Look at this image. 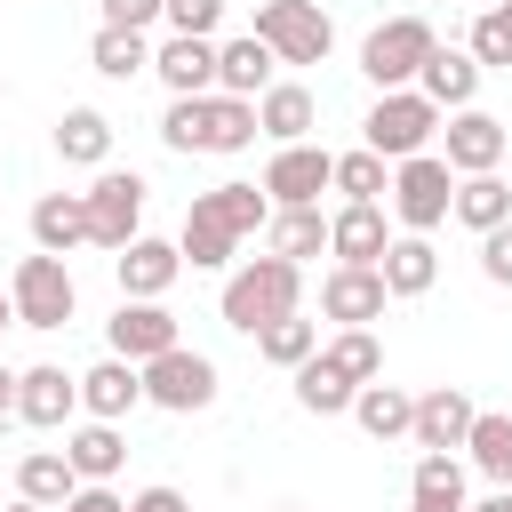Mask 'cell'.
Returning <instances> with one entry per match:
<instances>
[{
	"label": "cell",
	"mask_w": 512,
	"mask_h": 512,
	"mask_svg": "<svg viewBox=\"0 0 512 512\" xmlns=\"http://www.w3.org/2000/svg\"><path fill=\"white\" fill-rule=\"evenodd\" d=\"M328 192H344V200H376L384 208V192H392V168L360 144V152H336V176H328Z\"/></svg>",
	"instance_id": "cell-40"
},
{
	"label": "cell",
	"mask_w": 512,
	"mask_h": 512,
	"mask_svg": "<svg viewBox=\"0 0 512 512\" xmlns=\"http://www.w3.org/2000/svg\"><path fill=\"white\" fill-rule=\"evenodd\" d=\"M464 456H472V472H488L496 488H512V416L504 408H480L472 432H464Z\"/></svg>",
	"instance_id": "cell-33"
},
{
	"label": "cell",
	"mask_w": 512,
	"mask_h": 512,
	"mask_svg": "<svg viewBox=\"0 0 512 512\" xmlns=\"http://www.w3.org/2000/svg\"><path fill=\"white\" fill-rule=\"evenodd\" d=\"M272 72H280V64H272V48H264L256 32L216 40V96H248V104H256V96L272 88Z\"/></svg>",
	"instance_id": "cell-23"
},
{
	"label": "cell",
	"mask_w": 512,
	"mask_h": 512,
	"mask_svg": "<svg viewBox=\"0 0 512 512\" xmlns=\"http://www.w3.org/2000/svg\"><path fill=\"white\" fill-rule=\"evenodd\" d=\"M72 488H80V472L64 464V448H24V464H16V496H24V504L56 512Z\"/></svg>",
	"instance_id": "cell-31"
},
{
	"label": "cell",
	"mask_w": 512,
	"mask_h": 512,
	"mask_svg": "<svg viewBox=\"0 0 512 512\" xmlns=\"http://www.w3.org/2000/svg\"><path fill=\"white\" fill-rule=\"evenodd\" d=\"M320 360H328L344 384H376V376H384V344H376V328H336V336L320 344Z\"/></svg>",
	"instance_id": "cell-35"
},
{
	"label": "cell",
	"mask_w": 512,
	"mask_h": 512,
	"mask_svg": "<svg viewBox=\"0 0 512 512\" xmlns=\"http://www.w3.org/2000/svg\"><path fill=\"white\" fill-rule=\"evenodd\" d=\"M504 152H512V128H504L496 112L464 104V112L440 120V160H448V176H496Z\"/></svg>",
	"instance_id": "cell-10"
},
{
	"label": "cell",
	"mask_w": 512,
	"mask_h": 512,
	"mask_svg": "<svg viewBox=\"0 0 512 512\" xmlns=\"http://www.w3.org/2000/svg\"><path fill=\"white\" fill-rule=\"evenodd\" d=\"M88 64H96L104 80H136V72H152V40H144V32H112V24H96Z\"/></svg>",
	"instance_id": "cell-36"
},
{
	"label": "cell",
	"mask_w": 512,
	"mask_h": 512,
	"mask_svg": "<svg viewBox=\"0 0 512 512\" xmlns=\"http://www.w3.org/2000/svg\"><path fill=\"white\" fill-rule=\"evenodd\" d=\"M104 24L112 32H152L160 24V0H104Z\"/></svg>",
	"instance_id": "cell-43"
},
{
	"label": "cell",
	"mask_w": 512,
	"mask_h": 512,
	"mask_svg": "<svg viewBox=\"0 0 512 512\" xmlns=\"http://www.w3.org/2000/svg\"><path fill=\"white\" fill-rule=\"evenodd\" d=\"M192 208H200L208 224H224L232 240H248V232H264V224H272L264 184H216V192H192Z\"/></svg>",
	"instance_id": "cell-26"
},
{
	"label": "cell",
	"mask_w": 512,
	"mask_h": 512,
	"mask_svg": "<svg viewBox=\"0 0 512 512\" xmlns=\"http://www.w3.org/2000/svg\"><path fill=\"white\" fill-rule=\"evenodd\" d=\"M352 424L368 432V440H408V424H416V392H400V384H360L352 392Z\"/></svg>",
	"instance_id": "cell-27"
},
{
	"label": "cell",
	"mask_w": 512,
	"mask_h": 512,
	"mask_svg": "<svg viewBox=\"0 0 512 512\" xmlns=\"http://www.w3.org/2000/svg\"><path fill=\"white\" fill-rule=\"evenodd\" d=\"M176 256H184L192 272H232V256H240V240H232L224 224H208L200 208H184V232H176Z\"/></svg>",
	"instance_id": "cell-34"
},
{
	"label": "cell",
	"mask_w": 512,
	"mask_h": 512,
	"mask_svg": "<svg viewBox=\"0 0 512 512\" xmlns=\"http://www.w3.org/2000/svg\"><path fill=\"white\" fill-rule=\"evenodd\" d=\"M56 512H128V496H120V488H104V480H80Z\"/></svg>",
	"instance_id": "cell-44"
},
{
	"label": "cell",
	"mask_w": 512,
	"mask_h": 512,
	"mask_svg": "<svg viewBox=\"0 0 512 512\" xmlns=\"http://www.w3.org/2000/svg\"><path fill=\"white\" fill-rule=\"evenodd\" d=\"M352 392H360V384H344L320 352L296 368V408H304V416H352Z\"/></svg>",
	"instance_id": "cell-38"
},
{
	"label": "cell",
	"mask_w": 512,
	"mask_h": 512,
	"mask_svg": "<svg viewBox=\"0 0 512 512\" xmlns=\"http://www.w3.org/2000/svg\"><path fill=\"white\" fill-rule=\"evenodd\" d=\"M224 8H232V0H160V24H168V32H192V40H216Z\"/></svg>",
	"instance_id": "cell-41"
},
{
	"label": "cell",
	"mask_w": 512,
	"mask_h": 512,
	"mask_svg": "<svg viewBox=\"0 0 512 512\" xmlns=\"http://www.w3.org/2000/svg\"><path fill=\"white\" fill-rule=\"evenodd\" d=\"M472 392L464 384H432V392H416V424H408V440L424 448V456H456L464 448V432H472Z\"/></svg>",
	"instance_id": "cell-15"
},
{
	"label": "cell",
	"mask_w": 512,
	"mask_h": 512,
	"mask_svg": "<svg viewBox=\"0 0 512 512\" xmlns=\"http://www.w3.org/2000/svg\"><path fill=\"white\" fill-rule=\"evenodd\" d=\"M464 56H472L480 72H512V0H488V8L472 16V40H464Z\"/></svg>",
	"instance_id": "cell-39"
},
{
	"label": "cell",
	"mask_w": 512,
	"mask_h": 512,
	"mask_svg": "<svg viewBox=\"0 0 512 512\" xmlns=\"http://www.w3.org/2000/svg\"><path fill=\"white\" fill-rule=\"evenodd\" d=\"M0 416H16V368L0 360Z\"/></svg>",
	"instance_id": "cell-46"
},
{
	"label": "cell",
	"mask_w": 512,
	"mask_h": 512,
	"mask_svg": "<svg viewBox=\"0 0 512 512\" xmlns=\"http://www.w3.org/2000/svg\"><path fill=\"white\" fill-rule=\"evenodd\" d=\"M480 272H488L496 288H512V224H496V232H480Z\"/></svg>",
	"instance_id": "cell-42"
},
{
	"label": "cell",
	"mask_w": 512,
	"mask_h": 512,
	"mask_svg": "<svg viewBox=\"0 0 512 512\" xmlns=\"http://www.w3.org/2000/svg\"><path fill=\"white\" fill-rule=\"evenodd\" d=\"M56 152H64L72 168H104V160H112V120H104L96 104H64V120H56Z\"/></svg>",
	"instance_id": "cell-28"
},
{
	"label": "cell",
	"mask_w": 512,
	"mask_h": 512,
	"mask_svg": "<svg viewBox=\"0 0 512 512\" xmlns=\"http://www.w3.org/2000/svg\"><path fill=\"white\" fill-rule=\"evenodd\" d=\"M152 72L168 96H216V40H192V32H168L152 48Z\"/></svg>",
	"instance_id": "cell-18"
},
{
	"label": "cell",
	"mask_w": 512,
	"mask_h": 512,
	"mask_svg": "<svg viewBox=\"0 0 512 512\" xmlns=\"http://www.w3.org/2000/svg\"><path fill=\"white\" fill-rule=\"evenodd\" d=\"M312 120H320V104L304 80H272L256 96V136H272V144H312Z\"/></svg>",
	"instance_id": "cell-21"
},
{
	"label": "cell",
	"mask_w": 512,
	"mask_h": 512,
	"mask_svg": "<svg viewBox=\"0 0 512 512\" xmlns=\"http://www.w3.org/2000/svg\"><path fill=\"white\" fill-rule=\"evenodd\" d=\"M392 248V216L376 208V200H344L336 216H328V256L336 264H376Z\"/></svg>",
	"instance_id": "cell-19"
},
{
	"label": "cell",
	"mask_w": 512,
	"mask_h": 512,
	"mask_svg": "<svg viewBox=\"0 0 512 512\" xmlns=\"http://www.w3.org/2000/svg\"><path fill=\"white\" fill-rule=\"evenodd\" d=\"M144 408H168V416H200V408H216V360L192 352V344L144 360Z\"/></svg>",
	"instance_id": "cell-9"
},
{
	"label": "cell",
	"mask_w": 512,
	"mask_h": 512,
	"mask_svg": "<svg viewBox=\"0 0 512 512\" xmlns=\"http://www.w3.org/2000/svg\"><path fill=\"white\" fill-rule=\"evenodd\" d=\"M8 512H40V504H24V496H16V504H8Z\"/></svg>",
	"instance_id": "cell-49"
},
{
	"label": "cell",
	"mask_w": 512,
	"mask_h": 512,
	"mask_svg": "<svg viewBox=\"0 0 512 512\" xmlns=\"http://www.w3.org/2000/svg\"><path fill=\"white\" fill-rule=\"evenodd\" d=\"M480 8H488V0H480Z\"/></svg>",
	"instance_id": "cell-51"
},
{
	"label": "cell",
	"mask_w": 512,
	"mask_h": 512,
	"mask_svg": "<svg viewBox=\"0 0 512 512\" xmlns=\"http://www.w3.org/2000/svg\"><path fill=\"white\" fill-rule=\"evenodd\" d=\"M32 248H40V256L88 248V200H80V192H40V200H32Z\"/></svg>",
	"instance_id": "cell-24"
},
{
	"label": "cell",
	"mask_w": 512,
	"mask_h": 512,
	"mask_svg": "<svg viewBox=\"0 0 512 512\" xmlns=\"http://www.w3.org/2000/svg\"><path fill=\"white\" fill-rule=\"evenodd\" d=\"M16 416H24L32 432H64V424L80 416V376H64L56 360L16 368Z\"/></svg>",
	"instance_id": "cell-14"
},
{
	"label": "cell",
	"mask_w": 512,
	"mask_h": 512,
	"mask_svg": "<svg viewBox=\"0 0 512 512\" xmlns=\"http://www.w3.org/2000/svg\"><path fill=\"white\" fill-rule=\"evenodd\" d=\"M432 48H440V32H432L424 16H384V24L360 40V72H368L376 96H384V88H416V72H424Z\"/></svg>",
	"instance_id": "cell-4"
},
{
	"label": "cell",
	"mask_w": 512,
	"mask_h": 512,
	"mask_svg": "<svg viewBox=\"0 0 512 512\" xmlns=\"http://www.w3.org/2000/svg\"><path fill=\"white\" fill-rule=\"evenodd\" d=\"M448 200H456V176H448V160L440 152H416V160H400L392 168V192H384V208H392V224L400 232H440L448 224Z\"/></svg>",
	"instance_id": "cell-5"
},
{
	"label": "cell",
	"mask_w": 512,
	"mask_h": 512,
	"mask_svg": "<svg viewBox=\"0 0 512 512\" xmlns=\"http://www.w3.org/2000/svg\"><path fill=\"white\" fill-rule=\"evenodd\" d=\"M104 344H112V360L144 368V360L176 352V344H184V328H176V312H168V304H136V296H120V312L104 320Z\"/></svg>",
	"instance_id": "cell-11"
},
{
	"label": "cell",
	"mask_w": 512,
	"mask_h": 512,
	"mask_svg": "<svg viewBox=\"0 0 512 512\" xmlns=\"http://www.w3.org/2000/svg\"><path fill=\"white\" fill-rule=\"evenodd\" d=\"M8 304H16V328H64L72 312H80V288H72V264L64 256H24L16 272H8Z\"/></svg>",
	"instance_id": "cell-6"
},
{
	"label": "cell",
	"mask_w": 512,
	"mask_h": 512,
	"mask_svg": "<svg viewBox=\"0 0 512 512\" xmlns=\"http://www.w3.org/2000/svg\"><path fill=\"white\" fill-rule=\"evenodd\" d=\"M376 272H384V296H424L440 280V248L424 232H392V248L376 256Z\"/></svg>",
	"instance_id": "cell-25"
},
{
	"label": "cell",
	"mask_w": 512,
	"mask_h": 512,
	"mask_svg": "<svg viewBox=\"0 0 512 512\" xmlns=\"http://www.w3.org/2000/svg\"><path fill=\"white\" fill-rule=\"evenodd\" d=\"M8 320H16V304H8V288H0V328H8Z\"/></svg>",
	"instance_id": "cell-48"
},
{
	"label": "cell",
	"mask_w": 512,
	"mask_h": 512,
	"mask_svg": "<svg viewBox=\"0 0 512 512\" xmlns=\"http://www.w3.org/2000/svg\"><path fill=\"white\" fill-rule=\"evenodd\" d=\"M160 144L168 152H248L256 144V104L248 96H168L160 112Z\"/></svg>",
	"instance_id": "cell-2"
},
{
	"label": "cell",
	"mask_w": 512,
	"mask_h": 512,
	"mask_svg": "<svg viewBox=\"0 0 512 512\" xmlns=\"http://www.w3.org/2000/svg\"><path fill=\"white\" fill-rule=\"evenodd\" d=\"M256 40L272 48V64H328L336 24L320 0H256Z\"/></svg>",
	"instance_id": "cell-7"
},
{
	"label": "cell",
	"mask_w": 512,
	"mask_h": 512,
	"mask_svg": "<svg viewBox=\"0 0 512 512\" xmlns=\"http://www.w3.org/2000/svg\"><path fill=\"white\" fill-rule=\"evenodd\" d=\"M472 496H464V464L456 456H416V472H408V512H464Z\"/></svg>",
	"instance_id": "cell-32"
},
{
	"label": "cell",
	"mask_w": 512,
	"mask_h": 512,
	"mask_svg": "<svg viewBox=\"0 0 512 512\" xmlns=\"http://www.w3.org/2000/svg\"><path fill=\"white\" fill-rule=\"evenodd\" d=\"M144 192H152V184H144L136 168H96V184L80 192V200H88V248H112V256H120V248L144 232Z\"/></svg>",
	"instance_id": "cell-8"
},
{
	"label": "cell",
	"mask_w": 512,
	"mask_h": 512,
	"mask_svg": "<svg viewBox=\"0 0 512 512\" xmlns=\"http://www.w3.org/2000/svg\"><path fill=\"white\" fill-rule=\"evenodd\" d=\"M280 512H304V504H280Z\"/></svg>",
	"instance_id": "cell-50"
},
{
	"label": "cell",
	"mask_w": 512,
	"mask_h": 512,
	"mask_svg": "<svg viewBox=\"0 0 512 512\" xmlns=\"http://www.w3.org/2000/svg\"><path fill=\"white\" fill-rule=\"evenodd\" d=\"M256 352L272 360V368H304L312 352H320V320H304V312H288V320H272V328H256Z\"/></svg>",
	"instance_id": "cell-37"
},
{
	"label": "cell",
	"mask_w": 512,
	"mask_h": 512,
	"mask_svg": "<svg viewBox=\"0 0 512 512\" xmlns=\"http://www.w3.org/2000/svg\"><path fill=\"white\" fill-rule=\"evenodd\" d=\"M432 136H440V112H432L416 88H384V96L368 104V120H360V144H368L384 168H400V160L432 152Z\"/></svg>",
	"instance_id": "cell-3"
},
{
	"label": "cell",
	"mask_w": 512,
	"mask_h": 512,
	"mask_svg": "<svg viewBox=\"0 0 512 512\" xmlns=\"http://www.w3.org/2000/svg\"><path fill=\"white\" fill-rule=\"evenodd\" d=\"M384 272L376 264H328V280H320V320H336V328H376L384 320Z\"/></svg>",
	"instance_id": "cell-13"
},
{
	"label": "cell",
	"mask_w": 512,
	"mask_h": 512,
	"mask_svg": "<svg viewBox=\"0 0 512 512\" xmlns=\"http://www.w3.org/2000/svg\"><path fill=\"white\" fill-rule=\"evenodd\" d=\"M448 216H456L464 232H496V224H512V184H504V176H456Z\"/></svg>",
	"instance_id": "cell-29"
},
{
	"label": "cell",
	"mask_w": 512,
	"mask_h": 512,
	"mask_svg": "<svg viewBox=\"0 0 512 512\" xmlns=\"http://www.w3.org/2000/svg\"><path fill=\"white\" fill-rule=\"evenodd\" d=\"M480 80H488V72H480L464 48H432V56H424V72H416V96L448 120V112H464V104L480 96Z\"/></svg>",
	"instance_id": "cell-20"
},
{
	"label": "cell",
	"mask_w": 512,
	"mask_h": 512,
	"mask_svg": "<svg viewBox=\"0 0 512 512\" xmlns=\"http://www.w3.org/2000/svg\"><path fill=\"white\" fill-rule=\"evenodd\" d=\"M144 408V368H128V360H96V368H80V416H96V424H128Z\"/></svg>",
	"instance_id": "cell-17"
},
{
	"label": "cell",
	"mask_w": 512,
	"mask_h": 512,
	"mask_svg": "<svg viewBox=\"0 0 512 512\" xmlns=\"http://www.w3.org/2000/svg\"><path fill=\"white\" fill-rule=\"evenodd\" d=\"M176 272H184L176 240H152V232H136V240L112 256V280H120V296H136V304H160V296L176 288Z\"/></svg>",
	"instance_id": "cell-16"
},
{
	"label": "cell",
	"mask_w": 512,
	"mask_h": 512,
	"mask_svg": "<svg viewBox=\"0 0 512 512\" xmlns=\"http://www.w3.org/2000/svg\"><path fill=\"white\" fill-rule=\"evenodd\" d=\"M464 512H512V488H496V496H480V504H464Z\"/></svg>",
	"instance_id": "cell-47"
},
{
	"label": "cell",
	"mask_w": 512,
	"mask_h": 512,
	"mask_svg": "<svg viewBox=\"0 0 512 512\" xmlns=\"http://www.w3.org/2000/svg\"><path fill=\"white\" fill-rule=\"evenodd\" d=\"M64 464H72L80 480H104V488H112V472L128 464V432H120V424L80 416V424H64Z\"/></svg>",
	"instance_id": "cell-22"
},
{
	"label": "cell",
	"mask_w": 512,
	"mask_h": 512,
	"mask_svg": "<svg viewBox=\"0 0 512 512\" xmlns=\"http://www.w3.org/2000/svg\"><path fill=\"white\" fill-rule=\"evenodd\" d=\"M296 304H304V264H288V256H248V264H232V272H224V296H216L224 328H240V336L288 320Z\"/></svg>",
	"instance_id": "cell-1"
},
{
	"label": "cell",
	"mask_w": 512,
	"mask_h": 512,
	"mask_svg": "<svg viewBox=\"0 0 512 512\" xmlns=\"http://www.w3.org/2000/svg\"><path fill=\"white\" fill-rule=\"evenodd\" d=\"M128 512H192V496H184V488H168V480H152V488H136V496H128Z\"/></svg>",
	"instance_id": "cell-45"
},
{
	"label": "cell",
	"mask_w": 512,
	"mask_h": 512,
	"mask_svg": "<svg viewBox=\"0 0 512 512\" xmlns=\"http://www.w3.org/2000/svg\"><path fill=\"white\" fill-rule=\"evenodd\" d=\"M264 256H288V264L328 256V216H320V208H272V224H264Z\"/></svg>",
	"instance_id": "cell-30"
},
{
	"label": "cell",
	"mask_w": 512,
	"mask_h": 512,
	"mask_svg": "<svg viewBox=\"0 0 512 512\" xmlns=\"http://www.w3.org/2000/svg\"><path fill=\"white\" fill-rule=\"evenodd\" d=\"M328 176H336V152L328 144H280L272 168H264V200L272 208H320Z\"/></svg>",
	"instance_id": "cell-12"
}]
</instances>
